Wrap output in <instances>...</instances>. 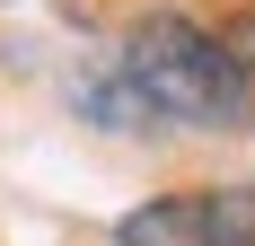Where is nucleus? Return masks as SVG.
Wrapping results in <instances>:
<instances>
[{"mask_svg":"<svg viewBox=\"0 0 255 246\" xmlns=\"http://www.w3.org/2000/svg\"><path fill=\"white\" fill-rule=\"evenodd\" d=\"M115 71L150 97L158 123H194V132H238L255 106L247 71H238L220 35L203 18H185V9H150V18L124 26V53H115Z\"/></svg>","mask_w":255,"mask_h":246,"instance_id":"obj_1","label":"nucleus"},{"mask_svg":"<svg viewBox=\"0 0 255 246\" xmlns=\"http://www.w3.org/2000/svg\"><path fill=\"white\" fill-rule=\"evenodd\" d=\"M115 246H203V194H150L115 220Z\"/></svg>","mask_w":255,"mask_h":246,"instance_id":"obj_2","label":"nucleus"},{"mask_svg":"<svg viewBox=\"0 0 255 246\" xmlns=\"http://www.w3.org/2000/svg\"><path fill=\"white\" fill-rule=\"evenodd\" d=\"M79 106H88V115L106 123V132H150V97H141V88H132L124 71H106V79H88V88H79Z\"/></svg>","mask_w":255,"mask_h":246,"instance_id":"obj_3","label":"nucleus"},{"mask_svg":"<svg viewBox=\"0 0 255 246\" xmlns=\"http://www.w3.org/2000/svg\"><path fill=\"white\" fill-rule=\"evenodd\" d=\"M203 246H255V185H211L203 194Z\"/></svg>","mask_w":255,"mask_h":246,"instance_id":"obj_4","label":"nucleus"},{"mask_svg":"<svg viewBox=\"0 0 255 246\" xmlns=\"http://www.w3.org/2000/svg\"><path fill=\"white\" fill-rule=\"evenodd\" d=\"M220 53H229L238 71H255V9H247V18H229V26H220Z\"/></svg>","mask_w":255,"mask_h":246,"instance_id":"obj_5","label":"nucleus"}]
</instances>
